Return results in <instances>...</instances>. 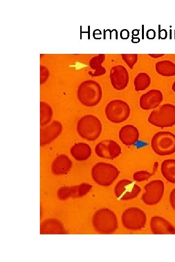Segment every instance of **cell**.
Masks as SVG:
<instances>
[{"instance_id": "obj_1", "label": "cell", "mask_w": 175, "mask_h": 262, "mask_svg": "<svg viewBox=\"0 0 175 262\" xmlns=\"http://www.w3.org/2000/svg\"><path fill=\"white\" fill-rule=\"evenodd\" d=\"M77 96L78 100L83 105L95 106L101 100L102 87L98 82L94 80H85L79 84Z\"/></svg>"}, {"instance_id": "obj_2", "label": "cell", "mask_w": 175, "mask_h": 262, "mask_svg": "<svg viewBox=\"0 0 175 262\" xmlns=\"http://www.w3.org/2000/svg\"><path fill=\"white\" fill-rule=\"evenodd\" d=\"M94 230L101 234H110L118 228L116 214L109 209L103 208L97 210L92 217Z\"/></svg>"}, {"instance_id": "obj_3", "label": "cell", "mask_w": 175, "mask_h": 262, "mask_svg": "<svg viewBox=\"0 0 175 262\" xmlns=\"http://www.w3.org/2000/svg\"><path fill=\"white\" fill-rule=\"evenodd\" d=\"M76 130L81 137L93 141L100 136L102 126L101 121L97 116L89 114L83 116L79 119Z\"/></svg>"}, {"instance_id": "obj_4", "label": "cell", "mask_w": 175, "mask_h": 262, "mask_svg": "<svg viewBox=\"0 0 175 262\" xmlns=\"http://www.w3.org/2000/svg\"><path fill=\"white\" fill-rule=\"evenodd\" d=\"M148 121L161 128L171 127L175 125V105L165 103L150 113Z\"/></svg>"}, {"instance_id": "obj_5", "label": "cell", "mask_w": 175, "mask_h": 262, "mask_svg": "<svg viewBox=\"0 0 175 262\" xmlns=\"http://www.w3.org/2000/svg\"><path fill=\"white\" fill-rule=\"evenodd\" d=\"M120 171L114 165L104 162L96 163L91 169V176L95 183L102 186L110 185L118 178Z\"/></svg>"}, {"instance_id": "obj_6", "label": "cell", "mask_w": 175, "mask_h": 262, "mask_svg": "<svg viewBox=\"0 0 175 262\" xmlns=\"http://www.w3.org/2000/svg\"><path fill=\"white\" fill-rule=\"evenodd\" d=\"M154 152L159 156H166L175 152V135L168 131L156 133L151 141Z\"/></svg>"}, {"instance_id": "obj_7", "label": "cell", "mask_w": 175, "mask_h": 262, "mask_svg": "<svg viewBox=\"0 0 175 262\" xmlns=\"http://www.w3.org/2000/svg\"><path fill=\"white\" fill-rule=\"evenodd\" d=\"M106 118L114 123H120L125 121L130 114V108L127 102L121 99H114L109 102L105 108Z\"/></svg>"}, {"instance_id": "obj_8", "label": "cell", "mask_w": 175, "mask_h": 262, "mask_svg": "<svg viewBox=\"0 0 175 262\" xmlns=\"http://www.w3.org/2000/svg\"><path fill=\"white\" fill-rule=\"evenodd\" d=\"M122 222L124 227L132 230H140L146 222V215L144 212L137 207H130L123 211Z\"/></svg>"}, {"instance_id": "obj_9", "label": "cell", "mask_w": 175, "mask_h": 262, "mask_svg": "<svg viewBox=\"0 0 175 262\" xmlns=\"http://www.w3.org/2000/svg\"><path fill=\"white\" fill-rule=\"evenodd\" d=\"M145 192L141 199L148 205L158 204L162 198L164 192V184L160 180H153L147 183L144 186Z\"/></svg>"}, {"instance_id": "obj_10", "label": "cell", "mask_w": 175, "mask_h": 262, "mask_svg": "<svg viewBox=\"0 0 175 262\" xmlns=\"http://www.w3.org/2000/svg\"><path fill=\"white\" fill-rule=\"evenodd\" d=\"M141 190L139 186L127 179L119 181L114 188L116 196L123 200H130L136 197Z\"/></svg>"}, {"instance_id": "obj_11", "label": "cell", "mask_w": 175, "mask_h": 262, "mask_svg": "<svg viewBox=\"0 0 175 262\" xmlns=\"http://www.w3.org/2000/svg\"><path fill=\"white\" fill-rule=\"evenodd\" d=\"M95 152L99 157L113 160L121 154L122 149L120 145L114 140L105 139L96 145Z\"/></svg>"}, {"instance_id": "obj_12", "label": "cell", "mask_w": 175, "mask_h": 262, "mask_svg": "<svg viewBox=\"0 0 175 262\" xmlns=\"http://www.w3.org/2000/svg\"><path fill=\"white\" fill-rule=\"evenodd\" d=\"M109 77L112 87L117 90L125 89L129 82V74L126 68L121 65L111 67Z\"/></svg>"}, {"instance_id": "obj_13", "label": "cell", "mask_w": 175, "mask_h": 262, "mask_svg": "<svg viewBox=\"0 0 175 262\" xmlns=\"http://www.w3.org/2000/svg\"><path fill=\"white\" fill-rule=\"evenodd\" d=\"M92 185L88 183H82L72 186H63L57 191V197L60 200H66L70 197H80L90 191Z\"/></svg>"}, {"instance_id": "obj_14", "label": "cell", "mask_w": 175, "mask_h": 262, "mask_svg": "<svg viewBox=\"0 0 175 262\" xmlns=\"http://www.w3.org/2000/svg\"><path fill=\"white\" fill-rule=\"evenodd\" d=\"M62 131V125L55 120L50 124L41 127L40 130V145L44 146L49 144L60 134Z\"/></svg>"}, {"instance_id": "obj_15", "label": "cell", "mask_w": 175, "mask_h": 262, "mask_svg": "<svg viewBox=\"0 0 175 262\" xmlns=\"http://www.w3.org/2000/svg\"><path fill=\"white\" fill-rule=\"evenodd\" d=\"M163 94L161 91L152 89L142 94L140 98V107L144 110L157 107L162 101Z\"/></svg>"}, {"instance_id": "obj_16", "label": "cell", "mask_w": 175, "mask_h": 262, "mask_svg": "<svg viewBox=\"0 0 175 262\" xmlns=\"http://www.w3.org/2000/svg\"><path fill=\"white\" fill-rule=\"evenodd\" d=\"M150 225L151 231L154 234H175V227L162 217L153 216Z\"/></svg>"}, {"instance_id": "obj_17", "label": "cell", "mask_w": 175, "mask_h": 262, "mask_svg": "<svg viewBox=\"0 0 175 262\" xmlns=\"http://www.w3.org/2000/svg\"><path fill=\"white\" fill-rule=\"evenodd\" d=\"M138 129L133 125H126L122 127L119 133V137L122 143L125 146L135 144L139 138Z\"/></svg>"}, {"instance_id": "obj_18", "label": "cell", "mask_w": 175, "mask_h": 262, "mask_svg": "<svg viewBox=\"0 0 175 262\" xmlns=\"http://www.w3.org/2000/svg\"><path fill=\"white\" fill-rule=\"evenodd\" d=\"M72 167V162L68 156L60 154L53 161L51 169L52 173L55 175L66 174Z\"/></svg>"}, {"instance_id": "obj_19", "label": "cell", "mask_w": 175, "mask_h": 262, "mask_svg": "<svg viewBox=\"0 0 175 262\" xmlns=\"http://www.w3.org/2000/svg\"><path fill=\"white\" fill-rule=\"evenodd\" d=\"M40 233L43 234H66L62 223L56 219H48L40 225Z\"/></svg>"}, {"instance_id": "obj_20", "label": "cell", "mask_w": 175, "mask_h": 262, "mask_svg": "<svg viewBox=\"0 0 175 262\" xmlns=\"http://www.w3.org/2000/svg\"><path fill=\"white\" fill-rule=\"evenodd\" d=\"M71 156L77 161H85L91 154V148L89 145L84 142H79L72 146L70 149Z\"/></svg>"}, {"instance_id": "obj_21", "label": "cell", "mask_w": 175, "mask_h": 262, "mask_svg": "<svg viewBox=\"0 0 175 262\" xmlns=\"http://www.w3.org/2000/svg\"><path fill=\"white\" fill-rule=\"evenodd\" d=\"M105 56L104 54H99L93 57L89 61V66L93 72H88L92 77H98L104 75L106 73L105 68L102 66L105 60Z\"/></svg>"}, {"instance_id": "obj_22", "label": "cell", "mask_w": 175, "mask_h": 262, "mask_svg": "<svg viewBox=\"0 0 175 262\" xmlns=\"http://www.w3.org/2000/svg\"><path fill=\"white\" fill-rule=\"evenodd\" d=\"M161 172L168 182L175 183V159H166L161 164Z\"/></svg>"}, {"instance_id": "obj_23", "label": "cell", "mask_w": 175, "mask_h": 262, "mask_svg": "<svg viewBox=\"0 0 175 262\" xmlns=\"http://www.w3.org/2000/svg\"><path fill=\"white\" fill-rule=\"evenodd\" d=\"M156 71L164 77L175 76V64L169 60H161L158 62L155 66Z\"/></svg>"}, {"instance_id": "obj_24", "label": "cell", "mask_w": 175, "mask_h": 262, "mask_svg": "<svg viewBox=\"0 0 175 262\" xmlns=\"http://www.w3.org/2000/svg\"><path fill=\"white\" fill-rule=\"evenodd\" d=\"M40 124L44 126L48 124L51 120L53 112L52 107L45 102L40 103Z\"/></svg>"}, {"instance_id": "obj_25", "label": "cell", "mask_w": 175, "mask_h": 262, "mask_svg": "<svg viewBox=\"0 0 175 262\" xmlns=\"http://www.w3.org/2000/svg\"><path fill=\"white\" fill-rule=\"evenodd\" d=\"M151 83V78L145 72L139 73L135 78L134 85L136 91L146 89Z\"/></svg>"}, {"instance_id": "obj_26", "label": "cell", "mask_w": 175, "mask_h": 262, "mask_svg": "<svg viewBox=\"0 0 175 262\" xmlns=\"http://www.w3.org/2000/svg\"><path fill=\"white\" fill-rule=\"evenodd\" d=\"M157 168H153V172L152 173L149 172L145 170H140L135 172L133 174V179L134 180L138 182H141L149 179L152 176Z\"/></svg>"}, {"instance_id": "obj_27", "label": "cell", "mask_w": 175, "mask_h": 262, "mask_svg": "<svg viewBox=\"0 0 175 262\" xmlns=\"http://www.w3.org/2000/svg\"><path fill=\"white\" fill-rule=\"evenodd\" d=\"M122 58L130 69H132L138 60L137 54H122Z\"/></svg>"}, {"instance_id": "obj_28", "label": "cell", "mask_w": 175, "mask_h": 262, "mask_svg": "<svg viewBox=\"0 0 175 262\" xmlns=\"http://www.w3.org/2000/svg\"><path fill=\"white\" fill-rule=\"evenodd\" d=\"M49 72L48 68L44 66H40V84L44 83L48 79Z\"/></svg>"}, {"instance_id": "obj_29", "label": "cell", "mask_w": 175, "mask_h": 262, "mask_svg": "<svg viewBox=\"0 0 175 262\" xmlns=\"http://www.w3.org/2000/svg\"><path fill=\"white\" fill-rule=\"evenodd\" d=\"M169 199L171 206L173 210L175 211V188L171 191Z\"/></svg>"}, {"instance_id": "obj_30", "label": "cell", "mask_w": 175, "mask_h": 262, "mask_svg": "<svg viewBox=\"0 0 175 262\" xmlns=\"http://www.w3.org/2000/svg\"><path fill=\"white\" fill-rule=\"evenodd\" d=\"M120 36L122 39H126L129 36V33L126 29L122 30L120 33Z\"/></svg>"}, {"instance_id": "obj_31", "label": "cell", "mask_w": 175, "mask_h": 262, "mask_svg": "<svg viewBox=\"0 0 175 262\" xmlns=\"http://www.w3.org/2000/svg\"><path fill=\"white\" fill-rule=\"evenodd\" d=\"M156 35V33L153 29H150L147 31L146 36L149 39H154Z\"/></svg>"}, {"instance_id": "obj_32", "label": "cell", "mask_w": 175, "mask_h": 262, "mask_svg": "<svg viewBox=\"0 0 175 262\" xmlns=\"http://www.w3.org/2000/svg\"><path fill=\"white\" fill-rule=\"evenodd\" d=\"M149 56H151L153 58H158L161 57L162 56H164L163 54H149Z\"/></svg>"}, {"instance_id": "obj_33", "label": "cell", "mask_w": 175, "mask_h": 262, "mask_svg": "<svg viewBox=\"0 0 175 262\" xmlns=\"http://www.w3.org/2000/svg\"><path fill=\"white\" fill-rule=\"evenodd\" d=\"M172 89L173 91V92L175 93V81L172 84Z\"/></svg>"}]
</instances>
